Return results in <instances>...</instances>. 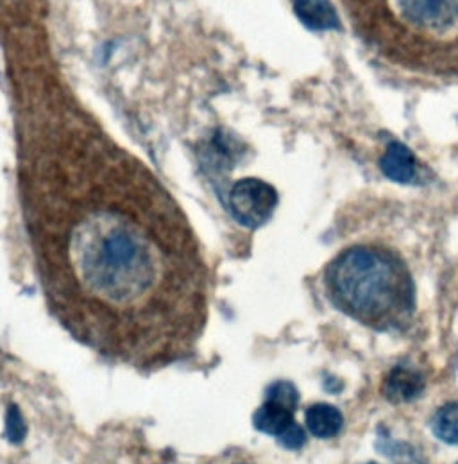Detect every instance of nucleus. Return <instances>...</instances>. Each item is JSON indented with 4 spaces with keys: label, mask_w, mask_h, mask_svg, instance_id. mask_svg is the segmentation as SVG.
Returning <instances> with one entry per match:
<instances>
[{
    "label": "nucleus",
    "mask_w": 458,
    "mask_h": 464,
    "mask_svg": "<svg viewBox=\"0 0 458 464\" xmlns=\"http://www.w3.org/2000/svg\"><path fill=\"white\" fill-rule=\"evenodd\" d=\"M24 214L47 307L79 343L146 372L196 352L208 267L151 178L43 169L24 187Z\"/></svg>",
    "instance_id": "f257e3e1"
},
{
    "label": "nucleus",
    "mask_w": 458,
    "mask_h": 464,
    "mask_svg": "<svg viewBox=\"0 0 458 464\" xmlns=\"http://www.w3.org/2000/svg\"><path fill=\"white\" fill-rule=\"evenodd\" d=\"M357 36L385 62L458 78V0H342Z\"/></svg>",
    "instance_id": "f03ea898"
},
{
    "label": "nucleus",
    "mask_w": 458,
    "mask_h": 464,
    "mask_svg": "<svg viewBox=\"0 0 458 464\" xmlns=\"http://www.w3.org/2000/svg\"><path fill=\"white\" fill-rule=\"evenodd\" d=\"M324 278L337 309L377 330L399 328L415 307L412 275L403 258L385 246L348 247L333 258Z\"/></svg>",
    "instance_id": "7ed1b4c3"
},
{
    "label": "nucleus",
    "mask_w": 458,
    "mask_h": 464,
    "mask_svg": "<svg viewBox=\"0 0 458 464\" xmlns=\"http://www.w3.org/2000/svg\"><path fill=\"white\" fill-rule=\"evenodd\" d=\"M276 205V188L258 178H243L229 190V212L243 228L254 230L263 227L272 218Z\"/></svg>",
    "instance_id": "20e7f679"
},
{
    "label": "nucleus",
    "mask_w": 458,
    "mask_h": 464,
    "mask_svg": "<svg viewBox=\"0 0 458 464\" xmlns=\"http://www.w3.org/2000/svg\"><path fill=\"white\" fill-rule=\"evenodd\" d=\"M383 174L396 183H414L417 179V160L401 142H388L386 151L380 160Z\"/></svg>",
    "instance_id": "39448f33"
},
{
    "label": "nucleus",
    "mask_w": 458,
    "mask_h": 464,
    "mask_svg": "<svg viewBox=\"0 0 458 464\" xmlns=\"http://www.w3.org/2000/svg\"><path fill=\"white\" fill-rule=\"evenodd\" d=\"M294 13L311 31L340 29V18L329 0H294Z\"/></svg>",
    "instance_id": "423d86ee"
},
{
    "label": "nucleus",
    "mask_w": 458,
    "mask_h": 464,
    "mask_svg": "<svg viewBox=\"0 0 458 464\" xmlns=\"http://www.w3.org/2000/svg\"><path fill=\"white\" fill-rule=\"evenodd\" d=\"M423 391H425V379L421 377V373L408 368H401V366L394 368L388 373L383 386L385 396L394 403L410 401L421 396Z\"/></svg>",
    "instance_id": "0eeeda50"
},
{
    "label": "nucleus",
    "mask_w": 458,
    "mask_h": 464,
    "mask_svg": "<svg viewBox=\"0 0 458 464\" xmlns=\"http://www.w3.org/2000/svg\"><path fill=\"white\" fill-rule=\"evenodd\" d=\"M253 423L260 432L280 438L296 423V420H294L292 409H289L278 401L265 400V403L254 412Z\"/></svg>",
    "instance_id": "6e6552de"
},
{
    "label": "nucleus",
    "mask_w": 458,
    "mask_h": 464,
    "mask_svg": "<svg viewBox=\"0 0 458 464\" xmlns=\"http://www.w3.org/2000/svg\"><path fill=\"white\" fill-rule=\"evenodd\" d=\"M305 421L310 434H313L319 440L335 438L344 427L342 412L328 403L311 405L306 411Z\"/></svg>",
    "instance_id": "1a4fd4ad"
},
{
    "label": "nucleus",
    "mask_w": 458,
    "mask_h": 464,
    "mask_svg": "<svg viewBox=\"0 0 458 464\" xmlns=\"http://www.w3.org/2000/svg\"><path fill=\"white\" fill-rule=\"evenodd\" d=\"M434 434L450 445H458V400L443 405L432 420Z\"/></svg>",
    "instance_id": "9d476101"
},
{
    "label": "nucleus",
    "mask_w": 458,
    "mask_h": 464,
    "mask_svg": "<svg viewBox=\"0 0 458 464\" xmlns=\"http://www.w3.org/2000/svg\"><path fill=\"white\" fill-rule=\"evenodd\" d=\"M265 400H272V401H278L289 409H292L296 412L298 409V403H300V392L294 384L291 382H274L272 386L267 389L265 392Z\"/></svg>",
    "instance_id": "9b49d317"
},
{
    "label": "nucleus",
    "mask_w": 458,
    "mask_h": 464,
    "mask_svg": "<svg viewBox=\"0 0 458 464\" xmlns=\"http://www.w3.org/2000/svg\"><path fill=\"white\" fill-rule=\"evenodd\" d=\"M7 425H5V434L9 438V441L13 443H20L25 436V429H24V420L18 412L16 407H9V412H7Z\"/></svg>",
    "instance_id": "f8f14e48"
},
{
    "label": "nucleus",
    "mask_w": 458,
    "mask_h": 464,
    "mask_svg": "<svg viewBox=\"0 0 458 464\" xmlns=\"http://www.w3.org/2000/svg\"><path fill=\"white\" fill-rule=\"evenodd\" d=\"M278 441L289 450H300L306 443L305 430L298 423H294L285 434L278 438Z\"/></svg>",
    "instance_id": "ddd939ff"
},
{
    "label": "nucleus",
    "mask_w": 458,
    "mask_h": 464,
    "mask_svg": "<svg viewBox=\"0 0 458 464\" xmlns=\"http://www.w3.org/2000/svg\"><path fill=\"white\" fill-rule=\"evenodd\" d=\"M367 464H378V463H367Z\"/></svg>",
    "instance_id": "4468645a"
}]
</instances>
